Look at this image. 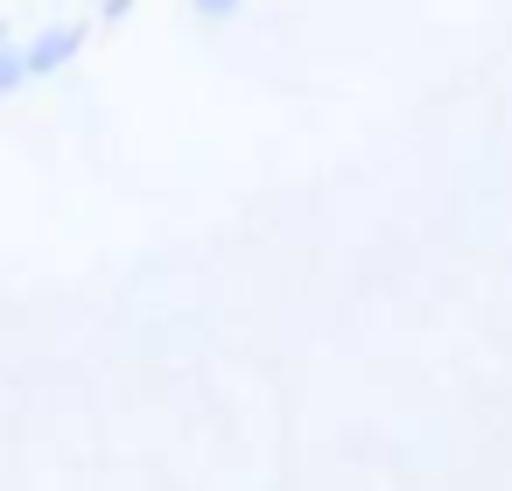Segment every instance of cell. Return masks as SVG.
<instances>
[{
  "mask_svg": "<svg viewBox=\"0 0 512 491\" xmlns=\"http://www.w3.org/2000/svg\"><path fill=\"white\" fill-rule=\"evenodd\" d=\"M78 50H85V22H57V29H43L36 43H22L29 85H36V78H57V71H71V64H78Z\"/></svg>",
  "mask_w": 512,
  "mask_h": 491,
  "instance_id": "1",
  "label": "cell"
},
{
  "mask_svg": "<svg viewBox=\"0 0 512 491\" xmlns=\"http://www.w3.org/2000/svg\"><path fill=\"white\" fill-rule=\"evenodd\" d=\"M29 85V64H22V50L15 43H0V99H8V92H22Z\"/></svg>",
  "mask_w": 512,
  "mask_h": 491,
  "instance_id": "2",
  "label": "cell"
},
{
  "mask_svg": "<svg viewBox=\"0 0 512 491\" xmlns=\"http://www.w3.org/2000/svg\"><path fill=\"white\" fill-rule=\"evenodd\" d=\"M239 8H246V0H190V15H197V22H232Z\"/></svg>",
  "mask_w": 512,
  "mask_h": 491,
  "instance_id": "3",
  "label": "cell"
},
{
  "mask_svg": "<svg viewBox=\"0 0 512 491\" xmlns=\"http://www.w3.org/2000/svg\"><path fill=\"white\" fill-rule=\"evenodd\" d=\"M127 8H134V0H106V22H127Z\"/></svg>",
  "mask_w": 512,
  "mask_h": 491,
  "instance_id": "4",
  "label": "cell"
},
{
  "mask_svg": "<svg viewBox=\"0 0 512 491\" xmlns=\"http://www.w3.org/2000/svg\"><path fill=\"white\" fill-rule=\"evenodd\" d=\"M0 43H8V22H0Z\"/></svg>",
  "mask_w": 512,
  "mask_h": 491,
  "instance_id": "5",
  "label": "cell"
}]
</instances>
